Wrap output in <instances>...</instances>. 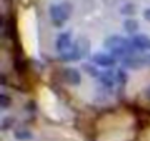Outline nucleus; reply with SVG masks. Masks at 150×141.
<instances>
[{"mask_svg": "<svg viewBox=\"0 0 150 141\" xmlns=\"http://www.w3.org/2000/svg\"><path fill=\"white\" fill-rule=\"evenodd\" d=\"M103 46L109 50L110 54H113L119 60H124L125 57L132 56L135 53V49H134L131 40L129 38H125L122 35H116V34L109 35L103 41Z\"/></svg>", "mask_w": 150, "mask_h": 141, "instance_id": "f257e3e1", "label": "nucleus"}, {"mask_svg": "<svg viewBox=\"0 0 150 141\" xmlns=\"http://www.w3.org/2000/svg\"><path fill=\"white\" fill-rule=\"evenodd\" d=\"M88 50H90V41L84 37L78 38V40L74 41V44L71 46L69 50L59 54V60H62V62H77V60L83 59L84 56H87Z\"/></svg>", "mask_w": 150, "mask_h": 141, "instance_id": "f03ea898", "label": "nucleus"}, {"mask_svg": "<svg viewBox=\"0 0 150 141\" xmlns=\"http://www.w3.org/2000/svg\"><path fill=\"white\" fill-rule=\"evenodd\" d=\"M72 15V6L68 2H59L53 3L49 8V18L54 27L65 25Z\"/></svg>", "mask_w": 150, "mask_h": 141, "instance_id": "7ed1b4c3", "label": "nucleus"}, {"mask_svg": "<svg viewBox=\"0 0 150 141\" xmlns=\"http://www.w3.org/2000/svg\"><path fill=\"white\" fill-rule=\"evenodd\" d=\"M91 62L99 68L110 69L116 65L118 59L113 54H110L109 51H96L94 54H91Z\"/></svg>", "mask_w": 150, "mask_h": 141, "instance_id": "20e7f679", "label": "nucleus"}, {"mask_svg": "<svg viewBox=\"0 0 150 141\" xmlns=\"http://www.w3.org/2000/svg\"><path fill=\"white\" fill-rule=\"evenodd\" d=\"M72 44H74V37H72L71 31H62L54 38V49H56V51L59 54H62L66 50H69Z\"/></svg>", "mask_w": 150, "mask_h": 141, "instance_id": "39448f33", "label": "nucleus"}, {"mask_svg": "<svg viewBox=\"0 0 150 141\" xmlns=\"http://www.w3.org/2000/svg\"><path fill=\"white\" fill-rule=\"evenodd\" d=\"M129 40H131V43H132V46H134L135 50H138V51H141V53L150 50V37H149L147 34H144V32H137V34L131 35Z\"/></svg>", "mask_w": 150, "mask_h": 141, "instance_id": "423d86ee", "label": "nucleus"}, {"mask_svg": "<svg viewBox=\"0 0 150 141\" xmlns=\"http://www.w3.org/2000/svg\"><path fill=\"white\" fill-rule=\"evenodd\" d=\"M97 81H99L100 87L105 88V90H108V91L112 90V88H115V85H116L115 70H113V69H106V70H103Z\"/></svg>", "mask_w": 150, "mask_h": 141, "instance_id": "0eeeda50", "label": "nucleus"}, {"mask_svg": "<svg viewBox=\"0 0 150 141\" xmlns=\"http://www.w3.org/2000/svg\"><path fill=\"white\" fill-rule=\"evenodd\" d=\"M63 80L66 84L69 85H74V87H77L81 84V74H80V70L78 69H75V68H65L63 69Z\"/></svg>", "mask_w": 150, "mask_h": 141, "instance_id": "6e6552de", "label": "nucleus"}, {"mask_svg": "<svg viewBox=\"0 0 150 141\" xmlns=\"http://www.w3.org/2000/svg\"><path fill=\"white\" fill-rule=\"evenodd\" d=\"M81 68H83V70H84V72H86L88 77L96 78V80H99V77H100L102 72H103V70H100V68L96 66L93 62H84Z\"/></svg>", "mask_w": 150, "mask_h": 141, "instance_id": "1a4fd4ad", "label": "nucleus"}, {"mask_svg": "<svg viewBox=\"0 0 150 141\" xmlns=\"http://www.w3.org/2000/svg\"><path fill=\"white\" fill-rule=\"evenodd\" d=\"M122 65H124L125 68H129V69H138V68L144 66L141 56H135V54L125 57V59L122 60Z\"/></svg>", "mask_w": 150, "mask_h": 141, "instance_id": "9d476101", "label": "nucleus"}, {"mask_svg": "<svg viewBox=\"0 0 150 141\" xmlns=\"http://www.w3.org/2000/svg\"><path fill=\"white\" fill-rule=\"evenodd\" d=\"M115 78H116V85L124 88L128 82V74H127V70L122 69V68H118L115 69Z\"/></svg>", "mask_w": 150, "mask_h": 141, "instance_id": "9b49d317", "label": "nucleus"}, {"mask_svg": "<svg viewBox=\"0 0 150 141\" xmlns=\"http://www.w3.org/2000/svg\"><path fill=\"white\" fill-rule=\"evenodd\" d=\"M138 28H140V25H138V22H137L135 19H132V18H128V19H125V21H124V30H125V31H127L129 35H134V34H137Z\"/></svg>", "mask_w": 150, "mask_h": 141, "instance_id": "f8f14e48", "label": "nucleus"}, {"mask_svg": "<svg viewBox=\"0 0 150 141\" xmlns=\"http://www.w3.org/2000/svg\"><path fill=\"white\" fill-rule=\"evenodd\" d=\"M119 12L122 13V15H134L135 12H137V6H135V3H131V2H128V3H125V5H122L121 8H119Z\"/></svg>", "mask_w": 150, "mask_h": 141, "instance_id": "ddd939ff", "label": "nucleus"}, {"mask_svg": "<svg viewBox=\"0 0 150 141\" xmlns=\"http://www.w3.org/2000/svg\"><path fill=\"white\" fill-rule=\"evenodd\" d=\"M13 125H15V118L13 116H3V119H2V129L3 131L12 129Z\"/></svg>", "mask_w": 150, "mask_h": 141, "instance_id": "4468645a", "label": "nucleus"}, {"mask_svg": "<svg viewBox=\"0 0 150 141\" xmlns=\"http://www.w3.org/2000/svg\"><path fill=\"white\" fill-rule=\"evenodd\" d=\"M12 104V99L3 91L2 94H0V106H2V110H6L9 109V106Z\"/></svg>", "mask_w": 150, "mask_h": 141, "instance_id": "2eb2a0df", "label": "nucleus"}, {"mask_svg": "<svg viewBox=\"0 0 150 141\" xmlns=\"http://www.w3.org/2000/svg\"><path fill=\"white\" fill-rule=\"evenodd\" d=\"M15 137L21 141H27V140H31L33 138V134L28 131V129H18L15 132Z\"/></svg>", "mask_w": 150, "mask_h": 141, "instance_id": "dca6fc26", "label": "nucleus"}, {"mask_svg": "<svg viewBox=\"0 0 150 141\" xmlns=\"http://www.w3.org/2000/svg\"><path fill=\"white\" fill-rule=\"evenodd\" d=\"M141 59H143L144 66H150V54H144V56H141Z\"/></svg>", "mask_w": 150, "mask_h": 141, "instance_id": "f3484780", "label": "nucleus"}, {"mask_svg": "<svg viewBox=\"0 0 150 141\" xmlns=\"http://www.w3.org/2000/svg\"><path fill=\"white\" fill-rule=\"evenodd\" d=\"M143 18L150 22V8H146V9L143 11Z\"/></svg>", "mask_w": 150, "mask_h": 141, "instance_id": "a211bd4d", "label": "nucleus"}, {"mask_svg": "<svg viewBox=\"0 0 150 141\" xmlns=\"http://www.w3.org/2000/svg\"><path fill=\"white\" fill-rule=\"evenodd\" d=\"M144 96H146V99L150 102V85L146 87V90H144Z\"/></svg>", "mask_w": 150, "mask_h": 141, "instance_id": "6ab92c4d", "label": "nucleus"}]
</instances>
